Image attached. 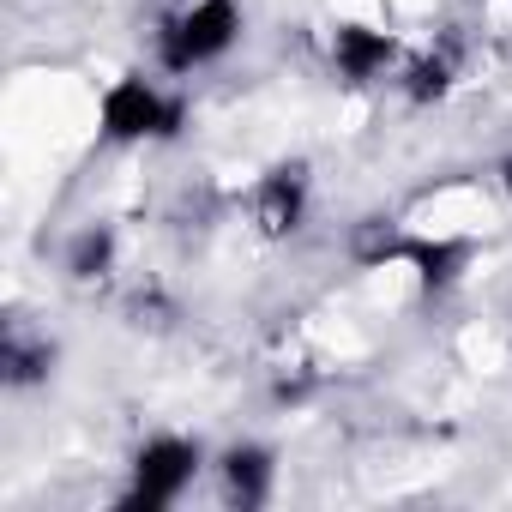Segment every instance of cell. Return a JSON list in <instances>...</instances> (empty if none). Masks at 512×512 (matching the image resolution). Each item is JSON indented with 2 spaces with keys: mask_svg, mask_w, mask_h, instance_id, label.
<instances>
[{
  "mask_svg": "<svg viewBox=\"0 0 512 512\" xmlns=\"http://www.w3.org/2000/svg\"><path fill=\"white\" fill-rule=\"evenodd\" d=\"M235 31H241L235 0H199L193 13H181V19L169 25V37H163V61H169L175 73H187V67L223 55V49L235 43Z\"/></svg>",
  "mask_w": 512,
  "mask_h": 512,
  "instance_id": "6da1fadb",
  "label": "cell"
},
{
  "mask_svg": "<svg viewBox=\"0 0 512 512\" xmlns=\"http://www.w3.org/2000/svg\"><path fill=\"white\" fill-rule=\"evenodd\" d=\"M103 127H109V139L175 133V127H181V103H163L145 79H121V85L103 97Z\"/></svg>",
  "mask_w": 512,
  "mask_h": 512,
  "instance_id": "7a4b0ae2",
  "label": "cell"
},
{
  "mask_svg": "<svg viewBox=\"0 0 512 512\" xmlns=\"http://www.w3.org/2000/svg\"><path fill=\"white\" fill-rule=\"evenodd\" d=\"M193 464H199V452H193L187 440H151V446L139 452V470H133V494H127V506H133V512H139V506L151 512V506L175 500V494L187 488Z\"/></svg>",
  "mask_w": 512,
  "mask_h": 512,
  "instance_id": "3957f363",
  "label": "cell"
},
{
  "mask_svg": "<svg viewBox=\"0 0 512 512\" xmlns=\"http://www.w3.org/2000/svg\"><path fill=\"white\" fill-rule=\"evenodd\" d=\"M332 55H338V67H344L350 79H368V73H380V67H386L392 37H386V31H368V25H344V31H338V43H332Z\"/></svg>",
  "mask_w": 512,
  "mask_h": 512,
  "instance_id": "277c9868",
  "label": "cell"
},
{
  "mask_svg": "<svg viewBox=\"0 0 512 512\" xmlns=\"http://www.w3.org/2000/svg\"><path fill=\"white\" fill-rule=\"evenodd\" d=\"M223 482H229V494H235L241 506H260V500H266V482H272V458H266L260 446H235V452L223 458Z\"/></svg>",
  "mask_w": 512,
  "mask_h": 512,
  "instance_id": "5b68a950",
  "label": "cell"
},
{
  "mask_svg": "<svg viewBox=\"0 0 512 512\" xmlns=\"http://www.w3.org/2000/svg\"><path fill=\"white\" fill-rule=\"evenodd\" d=\"M260 223H266L272 235H284V229L302 223V169H278V175L266 181V193H260Z\"/></svg>",
  "mask_w": 512,
  "mask_h": 512,
  "instance_id": "8992f818",
  "label": "cell"
},
{
  "mask_svg": "<svg viewBox=\"0 0 512 512\" xmlns=\"http://www.w3.org/2000/svg\"><path fill=\"white\" fill-rule=\"evenodd\" d=\"M404 260H416V272H422V284H452L458 278V266H464V247H452V241H404Z\"/></svg>",
  "mask_w": 512,
  "mask_h": 512,
  "instance_id": "52a82bcc",
  "label": "cell"
},
{
  "mask_svg": "<svg viewBox=\"0 0 512 512\" xmlns=\"http://www.w3.org/2000/svg\"><path fill=\"white\" fill-rule=\"evenodd\" d=\"M109 253H115L109 229H91V235H79V247H73V278H97V272L109 266Z\"/></svg>",
  "mask_w": 512,
  "mask_h": 512,
  "instance_id": "ba28073f",
  "label": "cell"
},
{
  "mask_svg": "<svg viewBox=\"0 0 512 512\" xmlns=\"http://www.w3.org/2000/svg\"><path fill=\"white\" fill-rule=\"evenodd\" d=\"M446 85H452V67H446V61H422V67L410 73V97H416V103H428V97H440Z\"/></svg>",
  "mask_w": 512,
  "mask_h": 512,
  "instance_id": "9c48e42d",
  "label": "cell"
},
{
  "mask_svg": "<svg viewBox=\"0 0 512 512\" xmlns=\"http://www.w3.org/2000/svg\"><path fill=\"white\" fill-rule=\"evenodd\" d=\"M506 187H512V163H506Z\"/></svg>",
  "mask_w": 512,
  "mask_h": 512,
  "instance_id": "30bf717a",
  "label": "cell"
}]
</instances>
